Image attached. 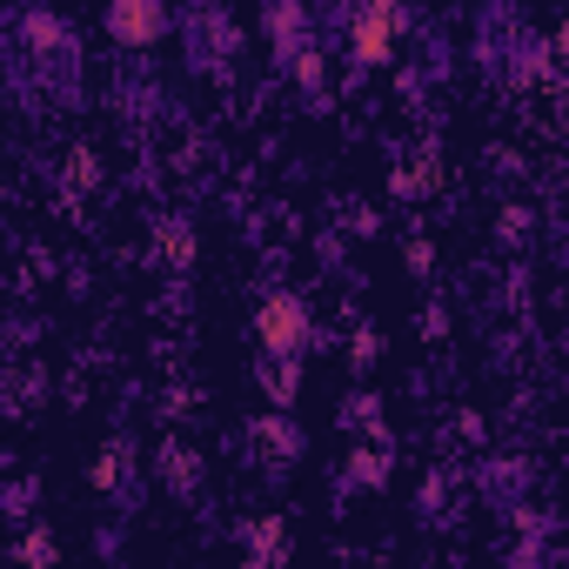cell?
<instances>
[{
  "label": "cell",
  "mask_w": 569,
  "mask_h": 569,
  "mask_svg": "<svg viewBox=\"0 0 569 569\" xmlns=\"http://www.w3.org/2000/svg\"><path fill=\"white\" fill-rule=\"evenodd\" d=\"M108 28H114L121 41H154V34L168 28V14H161V8H114Z\"/></svg>",
  "instance_id": "obj_3"
},
{
  "label": "cell",
  "mask_w": 569,
  "mask_h": 569,
  "mask_svg": "<svg viewBox=\"0 0 569 569\" xmlns=\"http://www.w3.org/2000/svg\"><path fill=\"white\" fill-rule=\"evenodd\" d=\"M254 549H261L254 569H274L281 562V522H254Z\"/></svg>",
  "instance_id": "obj_4"
},
{
  "label": "cell",
  "mask_w": 569,
  "mask_h": 569,
  "mask_svg": "<svg viewBox=\"0 0 569 569\" xmlns=\"http://www.w3.org/2000/svg\"><path fill=\"white\" fill-rule=\"evenodd\" d=\"M21 556H28V562H54V542H48V536H41V542H21Z\"/></svg>",
  "instance_id": "obj_6"
},
{
  "label": "cell",
  "mask_w": 569,
  "mask_h": 569,
  "mask_svg": "<svg viewBox=\"0 0 569 569\" xmlns=\"http://www.w3.org/2000/svg\"><path fill=\"white\" fill-rule=\"evenodd\" d=\"M349 34H356V54H362V61H389V54H396V34H402V8L376 0V8L349 14Z\"/></svg>",
  "instance_id": "obj_2"
},
{
  "label": "cell",
  "mask_w": 569,
  "mask_h": 569,
  "mask_svg": "<svg viewBox=\"0 0 569 569\" xmlns=\"http://www.w3.org/2000/svg\"><path fill=\"white\" fill-rule=\"evenodd\" d=\"M268 396L289 402V396H296V376H289V369H268Z\"/></svg>",
  "instance_id": "obj_5"
},
{
  "label": "cell",
  "mask_w": 569,
  "mask_h": 569,
  "mask_svg": "<svg viewBox=\"0 0 569 569\" xmlns=\"http://www.w3.org/2000/svg\"><path fill=\"white\" fill-rule=\"evenodd\" d=\"M254 336H261L268 356H296V349L309 342V309H302V296H268V302L254 309Z\"/></svg>",
  "instance_id": "obj_1"
}]
</instances>
